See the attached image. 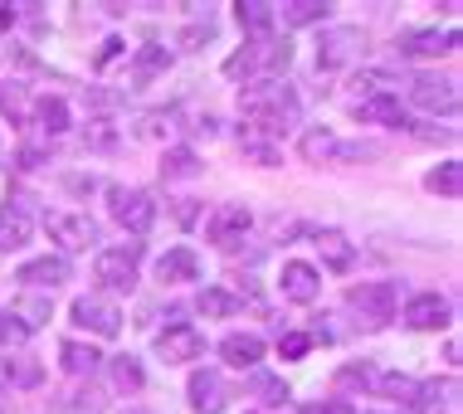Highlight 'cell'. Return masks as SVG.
Segmentation results:
<instances>
[{"label":"cell","instance_id":"6da1fadb","mask_svg":"<svg viewBox=\"0 0 463 414\" xmlns=\"http://www.w3.org/2000/svg\"><path fill=\"white\" fill-rule=\"evenodd\" d=\"M240 112H244L249 132L279 142L283 132L298 127L303 103H298V93L288 83H249V88H240Z\"/></svg>","mask_w":463,"mask_h":414},{"label":"cell","instance_id":"7a4b0ae2","mask_svg":"<svg viewBox=\"0 0 463 414\" xmlns=\"http://www.w3.org/2000/svg\"><path fill=\"white\" fill-rule=\"evenodd\" d=\"M288 64H293V44L279 40V34H264V40H249L240 54L224 59V79H234V83L244 79V88L249 83H279Z\"/></svg>","mask_w":463,"mask_h":414},{"label":"cell","instance_id":"3957f363","mask_svg":"<svg viewBox=\"0 0 463 414\" xmlns=\"http://www.w3.org/2000/svg\"><path fill=\"white\" fill-rule=\"evenodd\" d=\"M137 268H142V244H137V240L98 249V259H93L98 283L112 287V293H132V287H137Z\"/></svg>","mask_w":463,"mask_h":414},{"label":"cell","instance_id":"277c9868","mask_svg":"<svg viewBox=\"0 0 463 414\" xmlns=\"http://www.w3.org/2000/svg\"><path fill=\"white\" fill-rule=\"evenodd\" d=\"M108 210H112V220H118L122 230L132 234V240H142V234L156 224L152 195L137 191V185H108Z\"/></svg>","mask_w":463,"mask_h":414},{"label":"cell","instance_id":"5b68a950","mask_svg":"<svg viewBox=\"0 0 463 414\" xmlns=\"http://www.w3.org/2000/svg\"><path fill=\"white\" fill-rule=\"evenodd\" d=\"M361 49H366V30H361V24H327V30L317 34V69L332 73V69L356 64Z\"/></svg>","mask_w":463,"mask_h":414},{"label":"cell","instance_id":"8992f818","mask_svg":"<svg viewBox=\"0 0 463 414\" xmlns=\"http://www.w3.org/2000/svg\"><path fill=\"white\" fill-rule=\"evenodd\" d=\"M346 303L361 312V327H385L400 312V287L395 283H356L346 293Z\"/></svg>","mask_w":463,"mask_h":414},{"label":"cell","instance_id":"52a82bcc","mask_svg":"<svg viewBox=\"0 0 463 414\" xmlns=\"http://www.w3.org/2000/svg\"><path fill=\"white\" fill-rule=\"evenodd\" d=\"M410 103L420 112H434V118H454L458 112V83L454 79H439V73H420V79H410Z\"/></svg>","mask_w":463,"mask_h":414},{"label":"cell","instance_id":"ba28073f","mask_svg":"<svg viewBox=\"0 0 463 414\" xmlns=\"http://www.w3.org/2000/svg\"><path fill=\"white\" fill-rule=\"evenodd\" d=\"M69 317L79 322L83 332H93V336H118V332H122V307L112 303V297H103V293H83V297H73Z\"/></svg>","mask_w":463,"mask_h":414},{"label":"cell","instance_id":"9c48e42d","mask_svg":"<svg viewBox=\"0 0 463 414\" xmlns=\"http://www.w3.org/2000/svg\"><path fill=\"white\" fill-rule=\"evenodd\" d=\"M249 224H254V215H249V205H215L205 220V240L215 249H240Z\"/></svg>","mask_w":463,"mask_h":414},{"label":"cell","instance_id":"30bf717a","mask_svg":"<svg viewBox=\"0 0 463 414\" xmlns=\"http://www.w3.org/2000/svg\"><path fill=\"white\" fill-rule=\"evenodd\" d=\"M156 356L166 366H185V361H200L205 356V336H200L191 322H176V327L156 332Z\"/></svg>","mask_w":463,"mask_h":414},{"label":"cell","instance_id":"8fae6325","mask_svg":"<svg viewBox=\"0 0 463 414\" xmlns=\"http://www.w3.org/2000/svg\"><path fill=\"white\" fill-rule=\"evenodd\" d=\"M69 259L64 254H44V259H30V263H20V273H15V283H24V293H54L59 283H69Z\"/></svg>","mask_w":463,"mask_h":414},{"label":"cell","instance_id":"7c38bea8","mask_svg":"<svg viewBox=\"0 0 463 414\" xmlns=\"http://www.w3.org/2000/svg\"><path fill=\"white\" fill-rule=\"evenodd\" d=\"M400 59H439L458 49V30H405L395 40Z\"/></svg>","mask_w":463,"mask_h":414},{"label":"cell","instance_id":"4fadbf2b","mask_svg":"<svg viewBox=\"0 0 463 414\" xmlns=\"http://www.w3.org/2000/svg\"><path fill=\"white\" fill-rule=\"evenodd\" d=\"M44 230L54 244H64L69 254H83V249L98 244V224L89 215H44Z\"/></svg>","mask_w":463,"mask_h":414},{"label":"cell","instance_id":"5bb4252c","mask_svg":"<svg viewBox=\"0 0 463 414\" xmlns=\"http://www.w3.org/2000/svg\"><path fill=\"white\" fill-rule=\"evenodd\" d=\"M449 317H454V303L444 293H415L405 303V327H415V332H439L449 327Z\"/></svg>","mask_w":463,"mask_h":414},{"label":"cell","instance_id":"9a60e30c","mask_svg":"<svg viewBox=\"0 0 463 414\" xmlns=\"http://www.w3.org/2000/svg\"><path fill=\"white\" fill-rule=\"evenodd\" d=\"M279 287H283L288 303H312V297L322 293V273L312 268V263H303V259H288L283 273H279Z\"/></svg>","mask_w":463,"mask_h":414},{"label":"cell","instance_id":"2e32d148","mask_svg":"<svg viewBox=\"0 0 463 414\" xmlns=\"http://www.w3.org/2000/svg\"><path fill=\"white\" fill-rule=\"evenodd\" d=\"M220 356L230 361L234 371H259V361H264V336L254 332H234L220 342Z\"/></svg>","mask_w":463,"mask_h":414},{"label":"cell","instance_id":"e0dca14e","mask_svg":"<svg viewBox=\"0 0 463 414\" xmlns=\"http://www.w3.org/2000/svg\"><path fill=\"white\" fill-rule=\"evenodd\" d=\"M185 400H191L195 414H220V405H224V381H220L215 371H195L191 385H185Z\"/></svg>","mask_w":463,"mask_h":414},{"label":"cell","instance_id":"ac0fdd59","mask_svg":"<svg viewBox=\"0 0 463 414\" xmlns=\"http://www.w3.org/2000/svg\"><path fill=\"white\" fill-rule=\"evenodd\" d=\"M356 122H385V127H410V118L400 112L395 93H375V98H356Z\"/></svg>","mask_w":463,"mask_h":414},{"label":"cell","instance_id":"d6986e66","mask_svg":"<svg viewBox=\"0 0 463 414\" xmlns=\"http://www.w3.org/2000/svg\"><path fill=\"white\" fill-rule=\"evenodd\" d=\"M156 278L161 283H195L200 278V259H195V249H166V254L156 259Z\"/></svg>","mask_w":463,"mask_h":414},{"label":"cell","instance_id":"ffe728a7","mask_svg":"<svg viewBox=\"0 0 463 414\" xmlns=\"http://www.w3.org/2000/svg\"><path fill=\"white\" fill-rule=\"evenodd\" d=\"M439 400H458V381L449 375V381H415V390H410L405 400V409H415V414H430Z\"/></svg>","mask_w":463,"mask_h":414},{"label":"cell","instance_id":"44dd1931","mask_svg":"<svg viewBox=\"0 0 463 414\" xmlns=\"http://www.w3.org/2000/svg\"><path fill=\"white\" fill-rule=\"evenodd\" d=\"M234 20L244 24L249 40H264V34H273V24H279L269 0H240V5H234Z\"/></svg>","mask_w":463,"mask_h":414},{"label":"cell","instance_id":"7402d4cb","mask_svg":"<svg viewBox=\"0 0 463 414\" xmlns=\"http://www.w3.org/2000/svg\"><path fill=\"white\" fill-rule=\"evenodd\" d=\"M298 152H303L307 166H336V136L327 127H307L303 142H298Z\"/></svg>","mask_w":463,"mask_h":414},{"label":"cell","instance_id":"603a6c76","mask_svg":"<svg viewBox=\"0 0 463 414\" xmlns=\"http://www.w3.org/2000/svg\"><path fill=\"white\" fill-rule=\"evenodd\" d=\"M327 0H283V5H273V20L283 24H322L327 20Z\"/></svg>","mask_w":463,"mask_h":414},{"label":"cell","instance_id":"cb8c5ba5","mask_svg":"<svg viewBox=\"0 0 463 414\" xmlns=\"http://www.w3.org/2000/svg\"><path fill=\"white\" fill-rule=\"evenodd\" d=\"M317 254H322V263H327V268L346 273V268H352V259H356V249L346 244L342 230H322V234H317Z\"/></svg>","mask_w":463,"mask_h":414},{"label":"cell","instance_id":"d4e9b609","mask_svg":"<svg viewBox=\"0 0 463 414\" xmlns=\"http://www.w3.org/2000/svg\"><path fill=\"white\" fill-rule=\"evenodd\" d=\"M49 312H54V303H49V293H24V297H15L10 317H15L24 332H34V327H44V322H49Z\"/></svg>","mask_w":463,"mask_h":414},{"label":"cell","instance_id":"484cf974","mask_svg":"<svg viewBox=\"0 0 463 414\" xmlns=\"http://www.w3.org/2000/svg\"><path fill=\"white\" fill-rule=\"evenodd\" d=\"M424 191L430 195H444V200H458L463 195V161H444L424 175Z\"/></svg>","mask_w":463,"mask_h":414},{"label":"cell","instance_id":"4316f807","mask_svg":"<svg viewBox=\"0 0 463 414\" xmlns=\"http://www.w3.org/2000/svg\"><path fill=\"white\" fill-rule=\"evenodd\" d=\"M59 361H64L69 375H93L98 366H103V351L89 346V342H64L59 346Z\"/></svg>","mask_w":463,"mask_h":414},{"label":"cell","instance_id":"83f0119b","mask_svg":"<svg viewBox=\"0 0 463 414\" xmlns=\"http://www.w3.org/2000/svg\"><path fill=\"white\" fill-rule=\"evenodd\" d=\"M171 69V49L166 44H142L137 49V59H132V79L137 83H152L156 73H166Z\"/></svg>","mask_w":463,"mask_h":414},{"label":"cell","instance_id":"f1b7e54d","mask_svg":"<svg viewBox=\"0 0 463 414\" xmlns=\"http://www.w3.org/2000/svg\"><path fill=\"white\" fill-rule=\"evenodd\" d=\"M30 244V215L24 210H0V254H15Z\"/></svg>","mask_w":463,"mask_h":414},{"label":"cell","instance_id":"f546056e","mask_svg":"<svg viewBox=\"0 0 463 414\" xmlns=\"http://www.w3.org/2000/svg\"><path fill=\"white\" fill-rule=\"evenodd\" d=\"M195 307L205 312V317H240V312H244V297H240V293H224V287H200Z\"/></svg>","mask_w":463,"mask_h":414},{"label":"cell","instance_id":"4dcf8cb0","mask_svg":"<svg viewBox=\"0 0 463 414\" xmlns=\"http://www.w3.org/2000/svg\"><path fill=\"white\" fill-rule=\"evenodd\" d=\"M108 371H112V385H118L122 395H137L146 385V371H142V361H137V356H112Z\"/></svg>","mask_w":463,"mask_h":414},{"label":"cell","instance_id":"1f68e13d","mask_svg":"<svg viewBox=\"0 0 463 414\" xmlns=\"http://www.w3.org/2000/svg\"><path fill=\"white\" fill-rule=\"evenodd\" d=\"M249 390L264 400V409H283V405H288V381H283V375L254 371V375H249Z\"/></svg>","mask_w":463,"mask_h":414},{"label":"cell","instance_id":"d6a6232c","mask_svg":"<svg viewBox=\"0 0 463 414\" xmlns=\"http://www.w3.org/2000/svg\"><path fill=\"white\" fill-rule=\"evenodd\" d=\"M161 175H166V181H191V175H200V156L191 146H171V152L161 156Z\"/></svg>","mask_w":463,"mask_h":414},{"label":"cell","instance_id":"836d02e7","mask_svg":"<svg viewBox=\"0 0 463 414\" xmlns=\"http://www.w3.org/2000/svg\"><path fill=\"white\" fill-rule=\"evenodd\" d=\"M5 381L20 385V390H34V385L44 381V366H40L34 356H10V361H5Z\"/></svg>","mask_w":463,"mask_h":414},{"label":"cell","instance_id":"e575fe53","mask_svg":"<svg viewBox=\"0 0 463 414\" xmlns=\"http://www.w3.org/2000/svg\"><path fill=\"white\" fill-rule=\"evenodd\" d=\"M375 361H356V366L336 371V390H375Z\"/></svg>","mask_w":463,"mask_h":414},{"label":"cell","instance_id":"d590c367","mask_svg":"<svg viewBox=\"0 0 463 414\" xmlns=\"http://www.w3.org/2000/svg\"><path fill=\"white\" fill-rule=\"evenodd\" d=\"M34 112H40V122H44V132H49V136H59V132H69V127H73L64 98H40V108H34Z\"/></svg>","mask_w":463,"mask_h":414},{"label":"cell","instance_id":"8d00e7d4","mask_svg":"<svg viewBox=\"0 0 463 414\" xmlns=\"http://www.w3.org/2000/svg\"><path fill=\"white\" fill-rule=\"evenodd\" d=\"M240 146H244L249 161H259V166H279V161H283V152L269 142V136H259V132H249V127H244V136H240Z\"/></svg>","mask_w":463,"mask_h":414},{"label":"cell","instance_id":"74e56055","mask_svg":"<svg viewBox=\"0 0 463 414\" xmlns=\"http://www.w3.org/2000/svg\"><path fill=\"white\" fill-rule=\"evenodd\" d=\"M0 112H5L10 122H30V98H24V88L20 83H0Z\"/></svg>","mask_w":463,"mask_h":414},{"label":"cell","instance_id":"f35d334b","mask_svg":"<svg viewBox=\"0 0 463 414\" xmlns=\"http://www.w3.org/2000/svg\"><path fill=\"white\" fill-rule=\"evenodd\" d=\"M176 122H181V112H176V108H166V112H146V118L137 122V136H146V142H156V136L176 132Z\"/></svg>","mask_w":463,"mask_h":414},{"label":"cell","instance_id":"ab89813d","mask_svg":"<svg viewBox=\"0 0 463 414\" xmlns=\"http://www.w3.org/2000/svg\"><path fill=\"white\" fill-rule=\"evenodd\" d=\"M352 88H356V93H361V98H375V93H395V88H400V83L391 79V73H381V69H371V73H361V79H356Z\"/></svg>","mask_w":463,"mask_h":414},{"label":"cell","instance_id":"60d3db41","mask_svg":"<svg viewBox=\"0 0 463 414\" xmlns=\"http://www.w3.org/2000/svg\"><path fill=\"white\" fill-rule=\"evenodd\" d=\"M307 351H312V336H307V332H283V336H279V356H283V361H303Z\"/></svg>","mask_w":463,"mask_h":414},{"label":"cell","instance_id":"b9f144b4","mask_svg":"<svg viewBox=\"0 0 463 414\" xmlns=\"http://www.w3.org/2000/svg\"><path fill=\"white\" fill-rule=\"evenodd\" d=\"M210 34H215V20H210V15H200V20H191V24L181 30V49H195V44H205Z\"/></svg>","mask_w":463,"mask_h":414},{"label":"cell","instance_id":"7bdbcfd3","mask_svg":"<svg viewBox=\"0 0 463 414\" xmlns=\"http://www.w3.org/2000/svg\"><path fill=\"white\" fill-rule=\"evenodd\" d=\"M24 336H30V332H24L10 312H0V346H15V342H24Z\"/></svg>","mask_w":463,"mask_h":414},{"label":"cell","instance_id":"ee69618b","mask_svg":"<svg viewBox=\"0 0 463 414\" xmlns=\"http://www.w3.org/2000/svg\"><path fill=\"white\" fill-rule=\"evenodd\" d=\"M303 414H356L346 400H317V405H303Z\"/></svg>","mask_w":463,"mask_h":414},{"label":"cell","instance_id":"f6af8a7d","mask_svg":"<svg viewBox=\"0 0 463 414\" xmlns=\"http://www.w3.org/2000/svg\"><path fill=\"white\" fill-rule=\"evenodd\" d=\"M44 161H49L44 146H24V152H20V171H34V166H44Z\"/></svg>","mask_w":463,"mask_h":414},{"label":"cell","instance_id":"bcb514c9","mask_svg":"<svg viewBox=\"0 0 463 414\" xmlns=\"http://www.w3.org/2000/svg\"><path fill=\"white\" fill-rule=\"evenodd\" d=\"M195 205H200V200H176V220L181 224H195V215H200Z\"/></svg>","mask_w":463,"mask_h":414},{"label":"cell","instance_id":"7dc6e473","mask_svg":"<svg viewBox=\"0 0 463 414\" xmlns=\"http://www.w3.org/2000/svg\"><path fill=\"white\" fill-rule=\"evenodd\" d=\"M118 49H122V40H108L103 49H98V69H108L112 59H118Z\"/></svg>","mask_w":463,"mask_h":414},{"label":"cell","instance_id":"c3c4849f","mask_svg":"<svg viewBox=\"0 0 463 414\" xmlns=\"http://www.w3.org/2000/svg\"><path fill=\"white\" fill-rule=\"evenodd\" d=\"M10 20H15V5H5V0H0V30H5Z\"/></svg>","mask_w":463,"mask_h":414},{"label":"cell","instance_id":"681fc988","mask_svg":"<svg viewBox=\"0 0 463 414\" xmlns=\"http://www.w3.org/2000/svg\"><path fill=\"white\" fill-rule=\"evenodd\" d=\"M0 405H5V381H0Z\"/></svg>","mask_w":463,"mask_h":414}]
</instances>
